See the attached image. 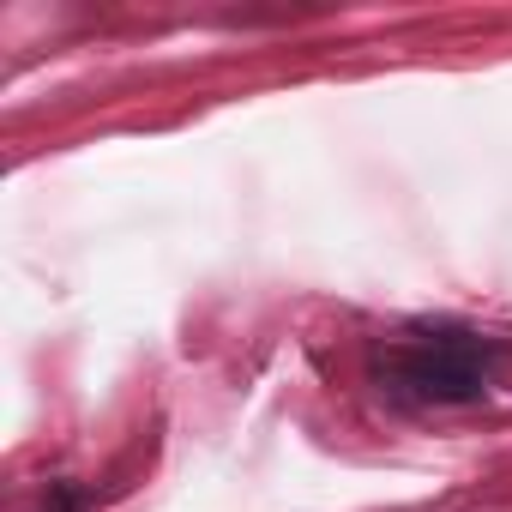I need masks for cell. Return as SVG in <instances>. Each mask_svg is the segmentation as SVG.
Wrapping results in <instances>:
<instances>
[{"label":"cell","mask_w":512,"mask_h":512,"mask_svg":"<svg viewBox=\"0 0 512 512\" xmlns=\"http://www.w3.org/2000/svg\"><path fill=\"white\" fill-rule=\"evenodd\" d=\"M428 398H476V374L470 368H452V362H422L410 374Z\"/></svg>","instance_id":"6da1fadb"}]
</instances>
